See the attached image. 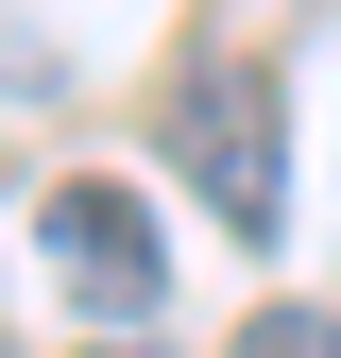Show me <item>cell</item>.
<instances>
[{
  "label": "cell",
  "mask_w": 341,
  "mask_h": 358,
  "mask_svg": "<svg viewBox=\"0 0 341 358\" xmlns=\"http://www.w3.org/2000/svg\"><path fill=\"white\" fill-rule=\"evenodd\" d=\"M170 171L205 188V222L256 256L290 222V120H273V69H188L170 85Z\"/></svg>",
  "instance_id": "cell-1"
},
{
  "label": "cell",
  "mask_w": 341,
  "mask_h": 358,
  "mask_svg": "<svg viewBox=\"0 0 341 358\" xmlns=\"http://www.w3.org/2000/svg\"><path fill=\"white\" fill-rule=\"evenodd\" d=\"M34 239H52V273L103 307V324H154V205L103 188V171H68L52 205H34Z\"/></svg>",
  "instance_id": "cell-2"
},
{
  "label": "cell",
  "mask_w": 341,
  "mask_h": 358,
  "mask_svg": "<svg viewBox=\"0 0 341 358\" xmlns=\"http://www.w3.org/2000/svg\"><path fill=\"white\" fill-rule=\"evenodd\" d=\"M239 358H341V324H324V307H256Z\"/></svg>",
  "instance_id": "cell-3"
},
{
  "label": "cell",
  "mask_w": 341,
  "mask_h": 358,
  "mask_svg": "<svg viewBox=\"0 0 341 358\" xmlns=\"http://www.w3.org/2000/svg\"><path fill=\"white\" fill-rule=\"evenodd\" d=\"M85 358H137V341H85Z\"/></svg>",
  "instance_id": "cell-4"
}]
</instances>
